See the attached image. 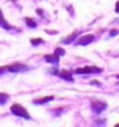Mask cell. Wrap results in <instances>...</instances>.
I'll return each mask as SVG.
<instances>
[{
  "mask_svg": "<svg viewBox=\"0 0 119 127\" xmlns=\"http://www.w3.org/2000/svg\"><path fill=\"white\" fill-rule=\"evenodd\" d=\"M10 110H11V113H14V115H17V116H21V117H24V119H31L30 113L27 112L22 106H20V105H17V103L13 105V106L10 108Z\"/></svg>",
  "mask_w": 119,
  "mask_h": 127,
  "instance_id": "1",
  "label": "cell"
},
{
  "mask_svg": "<svg viewBox=\"0 0 119 127\" xmlns=\"http://www.w3.org/2000/svg\"><path fill=\"white\" fill-rule=\"evenodd\" d=\"M77 74H98V73H102V68L100 67H90V66H86V67H80L76 70Z\"/></svg>",
  "mask_w": 119,
  "mask_h": 127,
  "instance_id": "2",
  "label": "cell"
},
{
  "mask_svg": "<svg viewBox=\"0 0 119 127\" xmlns=\"http://www.w3.org/2000/svg\"><path fill=\"white\" fill-rule=\"evenodd\" d=\"M27 66L22 63H14V64H10L7 66V71H11V73H20V71H24L27 70Z\"/></svg>",
  "mask_w": 119,
  "mask_h": 127,
  "instance_id": "3",
  "label": "cell"
},
{
  "mask_svg": "<svg viewBox=\"0 0 119 127\" xmlns=\"http://www.w3.org/2000/svg\"><path fill=\"white\" fill-rule=\"evenodd\" d=\"M93 110L95 113H100V112H102L105 108H107V103H104V102H98V101H93Z\"/></svg>",
  "mask_w": 119,
  "mask_h": 127,
  "instance_id": "4",
  "label": "cell"
},
{
  "mask_svg": "<svg viewBox=\"0 0 119 127\" xmlns=\"http://www.w3.org/2000/svg\"><path fill=\"white\" fill-rule=\"evenodd\" d=\"M94 41V35H84V36H81L80 39L77 41V45H88V43H91V42Z\"/></svg>",
  "mask_w": 119,
  "mask_h": 127,
  "instance_id": "5",
  "label": "cell"
},
{
  "mask_svg": "<svg viewBox=\"0 0 119 127\" xmlns=\"http://www.w3.org/2000/svg\"><path fill=\"white\" fill-rule=\"evenodd\" d=\"M45 60L49 62V63H58L59 62V55H56V53H53V55H46Z\"/></svg>",
  "mask_w": 119,
  "mask_h": 127,
  "instance_id": "6",
  "label": "cell"
},
{
  "mask_svg": "<svg viewBox=\"0 0 119 127\" xmlns=\"http://www.w3.org/2000/svg\"><path fill=\"white\" fill-rule=\"evenodd\" d=\"M53 99L52 95H49V96H44V98H38V99H35L34 101V103H37V105H41V103H46V102H51Z\"/></svg>",
  "mask_w": 119,
  "mask_h": 127,
  "instance_id": "7",
  "label": "cell"
},
{
  "mask_svg": "<svg viewBox=\"0 0 119 127\" xmlns=\"http://www.w3.org/2000/svg\"><path fill=\"white\" fill-rule=\"evenodd\" d=\"M0 27H3L4 30H11V28H13V27H11V25H8V24H7V21L4 20L1 10H0Z\"/></svg>",
  "mask_w": 119,
  "mask_h": 127,
  "instance_id": "8",
  "label": "cell"
},
{
  "mask_svg": "<svg viewBox=\"0 0 119 127\" xmlns=\"http://www.w3.org/2000/svg\"><path fill=\"white\" fill-rule=\"evenodd\" d=\"M59 75H60V77H62L63 80H67V81H73V75H71L70 73H69V71H66V70L60 71Z\"/></svg>",
  "mask_w": 119,
  "mask_h": 127,
  "instance_id": "9",
  "label": "cell"
},
{
  "mask_svg": "<svg viewBox=\"0 0 119 127\" xmlns=\"http://www.w3.org/2000/svg\"><path fill=\"white\" fill-rule=\"evenodd\" d=\"M76 36H77V32H73V34H71L70 36H66V38H64V39H63L62 42H63V43H70V42L73 41V39H74Z\"/></svg>",
  "mask_w": 119,
  "mask_h": 127,
  "instance_id": "10",
  "label": "cell"
},
{
  "mask_svg": "<svg viewBox=\"0 0 119 127\" xmlns=\"http://www.w3.org/2000/svg\"><path fill=\"white\" fill-rule=\"evenodd\" d=\"M7 101H8V95L7 94H0V105L6 103Z\"/></svg>",
  "mask_w": 119,
  "mask_h": 127,
  "instance_id": "11",
  "label": "cell"
},
{
  "mask_svg": "<svg viewBox=\"0 0 119 127\" xmlns=\"http://www.w3.org/2000/svg\"><path fill=\"white\" fill-rule=\"evenodd\" d=\"M25 23H27V25L31 27V28H35V27H37V23H35L34 20H31V18H25Z\"/></svg>",
  "mask_w": 119,
  "mask_h": 127,
  "instance_id": "12",
  "label": "cell"
},
{
  "mask_svg": "<svg viewBox=\"0 0 119 127\" xmlns=\"http://www.w3.org/2000/svg\"><path fill=\"white\" fill-rule=\"evenodd\" d=\"M42 39H39V38H37V39H31V43L32 45H39V43H42Z\"/></svg>",
  "mask_w": 119,
  "mask_h": 127,
  "instance_id": "13",
  "label": "cell"
},
{
  "mask_svg": "<svg viewBox=\"0 0 119 127\" xmlns=\"http://www.w3.org/2000/svg\"><path fill=\"white\" fill-rule=\"evenodd\" d=\"M55 53H56V55H59V56H63L64 50H63V49H60V48H58V49H55Z\"/></svg>",
  "mask_w": 119,
  "mask_h": 127,
  "instance_id": "14",
  "label": "cell"
},
{
  "mask_svg": "<svg viewBox=\"0 0 119 127\" xmlns=\"http://www.w3.org/2000/svg\"><path fill=\"white\" fill-rule=\"evenodd\" d=\"M115 11L119 13V0H118V3H116V7H115Z\"/></svg>",
  "mask_w": 119,
  "mask_h": 127,
  "instance_id": "15",
  "label": "cell"
},
{
  "mask_svg": "<svg viewBox=\"0 0 119 127\" xmlns=\"http://www.w3.org/2000/svg\"><path fill=\"white\" fill-rule=\"evenodd\" d=\"M7 70V66H6V67H0V73H3V71H6Z\"/></svg>",
  "mask_w": 119,
  "mask_h": 127,
  "instance_id": "16",
  "label": "cell"
},
{
  "mask_svg": "<svg viewBox=\"0 0 119 127\" xmlns=\"http://www.w3.org/2000/svg\"><path fill=\"white\" fill-rule=\"evenodd\" d=\"M116 34H118V31H111V36L112 35H116Z\"/></svg>",
  "mask_w": 119,
  "mask_h": 127,
  "instance_id": "17",
  "label": "cell"
},
{
  "mask_svg": "<svg viewBox=\"0 0 119 127\" xmlns=\"http://www.w3.org/2000/svg\"><path fill=\"white\" fill-rule=\"evenodd\" d=\"M115 127H119V123H118V124H116V126H115Z\"/></svg>",
  "mask_w": 119,
  "mask_h": 127,
  "instance_id": "18",
  "label": "cell"
},
{
  "mask_svg": "<svg viewBox=\"0 0 119 127\" xmlns=\"http://www.w3.org/2000/svg\"><path fill=\"white\" fill-rule=\"evenodd\" d=\"M118 77H119V75H118Z\"/></svg>",
  "mask_w": 119,
  "mask_h": 127,
  "instance_id": "19",
  "label": "cell"
}]
</instances>
